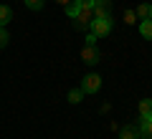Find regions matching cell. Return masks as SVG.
Wrapping results in <instances>:
<instances>
[{"mask_svg": "<svg viewBox=\"0 0 152 139\" xmlns=\"http://www.w3.org/2000/svg\"><path fill=\"white\" fill-rule=\"evenodd\" d=\"M112 28H114L112 15H102V18H94V20H91L89 31H91L96 38H104V36H109V33H112Z\"/></svg>", "mask_w": 152, "mask_h": 139, "instance_id": "cell-1", "label": "cell"}, {"mask_svg": "<svg viewBox=\"0 0 152 139\" xmlns=\"http://www.w3.org/2000/svg\"><path fill=\"white\" fill-rule=\"evenodd\" d=\"M71 20H74L76 31H86V28L91 25V20H94V10L91 8H81V10L76 13V18H71Z\"/></svg>", "mask_w": 152, "mask_h": 139, "instance_id": "cell-2", "label": "cell"}, {"mask_svg": "<svg viewBox=\"0 0 152 139\" xmlns=\"http://www.w3.org/2000/svg\"><path fill=\"white\" fill-rule=\"evenodd\" d=\"M99 89H102V76L99 74H86L81 79V91L84 94H96Z\"/></svg>", "mask_w": 152, "mask_h": 139, "instance_id": "cell-3", "label": "cell"}, {"mask_svg": "<svg viewBox=\"0 0 152 139\" xmlns=\"http://www.w3.org/2000/svg\"><path fill=\"white\" fill-rule=\"evenodd\" d=\"M81 61L86 66H96L99 61H102V53H99L96 46H84V48H81Z\"/></svg>", "mask_w": 152, "mask_h": 139, "instance_id": "cell-4", "label": "cell"}, {"mask_svg": "<svg viewBox=\"0 0 152 139\" xmlns=\"http://www.w3.org/2000/svg\"><path fill=\"white\" fill-rule=\"evenodd\" d=\"M94 18H102V15H112V0H94Z\"/></svg>", "mask_w": 152, "mask_h": 139, "instance_id": "cell-5", "label": "cell"}, {"mask_svg": "<svg viewBox=\"0 0 152 139\" xmlns=\"http://www.w3.org/2000/svg\"><path fill=\"white\" fill-rule=\"evenodd\" d=\"M140 137L142 139H152V116H140Z\"/></svg>", "mask_w": 152, "mask_h": 139, "instance_id": "cell-6", "label": "cell"}, {"mask_svg": "<svg viewBox=\"0 0 152 139\" xmlns=\"http://www.w3.org/2000/svg\"><path fill=\"white\" fill-rule=\"evenodd\" d=\"M119 139H140V129L132 127V124H127V127L119 129Z\"/></svg>", "mask_w": 152, "mask_h": 139, "instance_id": "cell-7", "label": "cell"}, {"mask_svg": "<svg viewBox=\"0 0 152 139\" xmlns=\"http://www.w3.org/2000/svg\"><path fill=\"white\" fill-rule=\"evenodd\" d=\"M140 33H142V38L152 41V18H147V20H140Z\"/></svg>", "mask_w": 152, "mask_h": 139, "instance_id": "cell-8", "label": "cell"}, {"mask_svg": "<svg viewBox=\"0 0 152 139\" xmlns=\"http://www.w3.org/2000/svg\"><path fill=\"white\" fill-rule=\"evenodd\" d=\"M10 20H13V10L8 5H0V28H5Z\"/></svg>", "mask_w": 152, "mask_h": 139, "instance_id": "cell-9", "label": "cell"}, {"mask_svg": "<svg viewBox=\"0 0 152 139\" xmlns=\"http://www.w3.org/2000/svg\"><path fill=\"white\" fill-rule=\"evenodd\" d=\"M137 18H140V20H147V18H152V5H147V3H142L140 8H137Z\"/></svg>", "mask_w": 152, "mask_h": 139, "instance_id": "cell-10", "label": "cell"}, {"mask_svg": "<svg viewBox=\"0 0 152 139\" xmlns=\"http://www.w3.org/2000/svg\"><path fill=\"white\" fill-rule=\"evenodd\" d=\"M140 116H152V99H142L140 101Z\"/></svg>", "mask_w": 152, "mask_h": 139, "instance_id": "cell-11", "label": "cell"}, {"mask_svg": "<svg viewBox=\"0 0 152 139\" xmlns=\"http://www.w3.org/2000/svg\"><path fill=\"white\" fill-rule=\"evenodd\" d=\"M81 99H84V91L81 89H71L69 91V101L71 104H81Z\"/></svg>", "mask_w": 152, "mask_h": 139, "instance_id": "cell-12", "label": "cell"}, {"mask_svg": "<svg viewBox=\"0 0 152 139\" xmlns=\"http://www.w3.org/2000/svg\"><path fill=\"white\" fill-rule=\"evenodd\" d=\"M23 3H26V8H31V10H41L46 0H23Z\"/></svg>", "mask_w": 152, "mask_h": 139, "instance_id": "cell-13", "label": "cell"}, {"mask_svg": "<svg viewBox=\"0 0 152 139\" xmlns=\"http://www.w3.org/2000/svg\"><path fill=\"white\" fill-rule=\"evenodd\" d=\"M124 23H127V25H132V23H140L137 13H134V10H124Z\"/></svg>", "mask_w": 152, "mask_h": 139, "instance_id": "cell-14", "label": "cell"}, {"mask_svg": "<svg viewBox=\"0 0 152 139\" xmlns=\"http://www.w3.org/2000/svg\"><path fill=\"white\" fill-rule=\"evenodd\" d=\"M79 10H81V8L76 5V0H74V3H69V5H66V15H69V18H76V13H79Z\"/></svg>", "mask_w": 152, "mask_h": 139, "instance_id": "cell-15", "label": "cell"}, {"mask_svg": "<svg viewBox=\"0 0 152 139\" xmlns=\"http://www.w3.org/2000/svg\"><path fill=\"white\" fill-rule=\"evenodd\" d=\"M8 43H10V36H8L5 28H0V48H5Z\"/></svg>", "mask_w": 152, "mask_h": 139, "instance_id": "cell-16", "label": "cell"}, {"mask_svg": "<svg viewBox=\"0 0 152 139\" xmlns=\"http://www.w3.org/2000/svg\"><path fill=\"white\" fill-rule=\"evenodd\" d=\"M79 8H94V0H76Z\"/></svg>", "mask_w": 152, "mask_h": 139, "instance_id": "cell-17", "label": "cell"}, {"mask_svg": "<svg viewBox=\"0 0 152 139\" xmlns=\"http://www.w3.org/2000/svg\"><path fill=\"white\" fill-rule=\"evenodd\" d=\"M86 46H96V36H94V33L86 36Z\"/></svg>", "mask_w": 152, "mask_h": 139, "instance_id": "cell-18", "label": "cell"}, {"mask_svg": "<svg viewBox=\"0 0 152 139\" xmlns=\"http://www.w3.org/2000/svg\"><path fill=\"white\" fill-rule=\"evenodd\" d=\"M56 3H58V5H64V8H66V5H69V3H71V0H56Z\"/></svg>", "mask_w": 152, "mask_h": 139, "instance_id": "cell-19", "label": "cell"}]
</instances>
